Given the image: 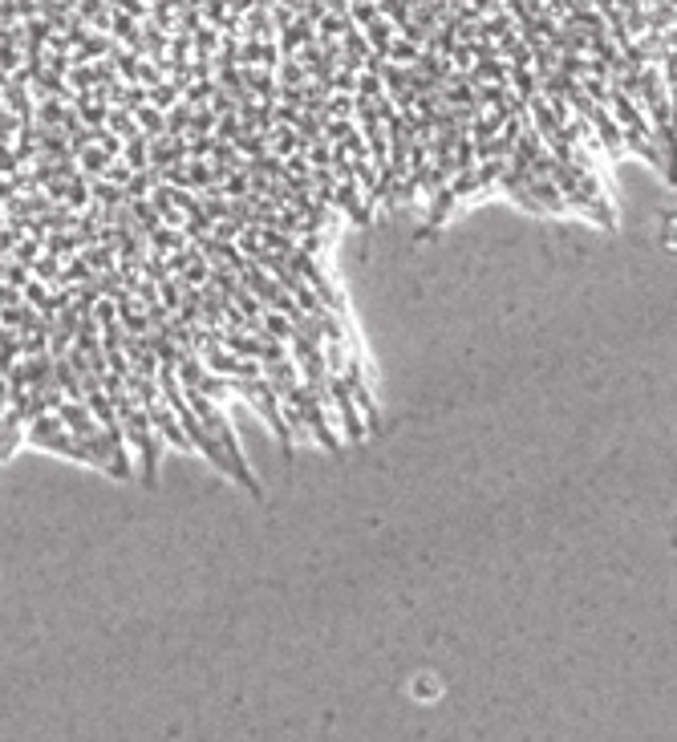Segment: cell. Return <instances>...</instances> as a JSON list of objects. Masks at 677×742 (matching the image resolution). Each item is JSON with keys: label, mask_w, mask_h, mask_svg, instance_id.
I'll return each instance as SVG.
<instances>
[{"label": "cell", "mask_w": 677, "mask_h": 742, "mask_svg": "<svg viewBox=\"0 0 677 742\" xmlns=\"http://www.w3.org/2000/svg\"><path fill=\"white\" fill-rule=\"evenodd\" d=\"M142 122H146V130L155 134V130H167V122H159V114L155 110H142Z\"/></svg>", "instance_id": "1"}]
</instances>
